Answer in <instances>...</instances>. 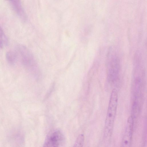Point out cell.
I'll use <instances>...</instances> for the list:
<instances>
[{
  "mask_svg": "<svg viewBox=\"0 0 147 147\" xmlns=\"http://www.w3.org/2000/svg\"><path fill=\"white\" fill-rule=\"evenodd\" d=\"M118 97L117 90L113 89L111 92L105 123L103 138L109 141L111 139L116 116Z\"/></svg>",
  "mask_w": 147,
  "mask_h": 147,
  "instance_id": "obj_1",
  "label": "cell"
},
{
  "mask_svg": "<svg viewBox=\"0 0 147 147\" xmlns=\"http://www.w3.org/2000/svg\"><path fill=\"white\" fill-rule=\"evenodd\" d=\"M16 53L17 56L20 57L22 64L26 67L32 70L36 69V64L34 57L26 47L21 45L18 46Z\"/></svg>",
  "mask_w": 147,
  "mask_h": 147,
  "instance_id": "obj_2",
  "label": "cell"
},
{
  "mask_svg": "<svg viewBox=\"0 0 147 147\" xmlns=\"http://www.w3.org/2000/svg\"><path fill=\"white\" fill-rule=\"evenodd\" d=\"M64 140V136L61 130H53L47 135L43 147H61Z\"/></svg>",
  "mask_w": 147,
  "mask_h": 147,
  "instance_id": "obj_3",
  "label": "cell"
},
{
  "mask_svg": "<svg viewBox=\"0 0 147 147\" xmlns=\"http://www.w3.org/2000/svg\"><path fill=\"white\" fill-rule=\"evenodd\" d=\"M133 127V117L131 116L127 120L120 147H131Z\"/></svg>",
  "mask_w": 147,
  "mask_h": 147,
  "instance_id": "obj_4",
  "label": "cell"
},
{
  "mask_svg": "<svg viewBox=\"0 0 147 147\" xmlns=\"http://www.w3.org/2000/svg\"><path fill=\"white\" fill-rule=\"evenodd\" d=\"M9 2L12 7L18 15L23 20H26V16L20 1L11 0Z\"/></svg>",
  "mask_w": 147,
  "mask_h": 147,
  "instance_id": "obj_5",
  "label": "cell"
},
{
  "mask_svg": "<svg viewBox=\"0 0 147 147\" xmlns=\"http://www.w3.org/2000/svg\"><path fill=\"white\" fill-rule=\"evenodd\" d=\"M6 56L8 62L11 65H13L15 63L18 57L16 53L12 51L7 52Z\"/></svg>",
  "mask_w": 147,
  "mask_h": 147,
  "instance_id": "obj_6",
  "label": "cell"
},
{
  "mask_svg": "<svg viewBox=\"0 0 147 147\" xmlns=\"http://www.w3.org/2000/svg\"><path fill=\"white\" fill-rule=\"evenodd\" d=\"M85 137L84 134L78 135L74 144L73 147H83Z\"/></svg>",
  "mask_w": 147,
  "mask_h": 147,
  "instance_id": "obj_7",
  "label": "cell"
},
{
  "mask_svg": "<svg viewBox=\"0 0 147 147\" xmlns=\"http://www.w3.org/2000/svg\"><path fill=\"white\" fill-rule=\"evenodd\" d=\"M8 40L4 32L0 26V47H4L7 45Z\"/></svg>",
  "mask_w": 147,
  "mask_h": 147,
  "instance_id": "obj_8",
  "label": "cell"
},
{
  "mask_svg": "<svg viewBox=\"0 0 147 147\" xmlns=\"http://www.w3.org/2000/svg\"><path fill=\"white\" fill-rule=\"evenodd\" d=\"M1 48V47H0V48Z\"/></svg>",
  "mask_w": 147,
  "mask_h": 147,
  "instance_id": "obj_9",
  "label": "cell"
}]
</instances>
